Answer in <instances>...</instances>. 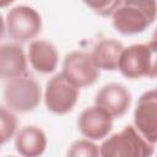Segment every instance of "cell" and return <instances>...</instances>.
Instances as JSON below:
<instances>
[{"mask_svg": "<svg viewBox=\"0 0 157 157\" xmlns=\"http://www.w3.org/2000/svg\"><path fill=\"white\" fill-rule=\"evenodd\" d=\"M42 91L39 83L28 75L7 80L4 87L5 105L16 113L33 112L40 103Z\"/></svg>", "mask_w": 157, "mask_h": 157, "instance_id": "obj_3", "label": "cell"}, {"mask_svg": "<svg viewBox=\"0 0 157 157\" xmlns=\"http://www.w3.org/2000/svg\"><path fill=\"white\" fill-rule=\"evenodd\" d=\"M151 40L157 42V27L155 28V31H153V33H152V36H151Z\"/></svg>", "mask_w": 157, "mask_h": 157, "instance_id": "obj_19", "label": "cell"}, {"mask_svg": "<svg viewBox=\"0 0 157 157\" xmlns=\"http://www.w3.org/2000/svg\"><path fill=\"white\" fill-rule=\"evenodd\" d=\"M12 109L6 105L0 108V134H1V145H5L12 137H15L18 126V119Z\"/></svg>", "mask_w": 157, "mask_h": 157, "instance_id": "obj_15", "label": "cell"}, {"mask_svg": "<svg viewBox=\"0 0 157 157\" xmlns=\"http://www.w3.org/2000/svg\"><path fill=\"white\" fill-rule=\"evenodd\" d=\"M103 157H148L155 145L147 141L135 125H126L119 132L107 136L99 146Z\"/></svg>", "mask_w": 157, "mask_h": 157, "instance_id": "obj_2", "label": "cell"}, {"mask_svg": "<svg viewBox=\"0 0 157 157\" xmlns=\"http://www.w3.org/2000/svg\"><path fill=\"white\" fill-rule=\"evenodd\" d=\"M123 0H82V2L91 9L96 15L102 17L112 16Z\"/></svg>", "mask_w": 157, "mask_h": 157, "instance_id": "obj_17", "label": "cell"}, {"mask_svg": "<svg viewBox=\"0 0 157 157\" xmlns=\"http://www.w3.org/2000/svg\"><path fill=\"white\" fill-rule=\"evenodd\" d=\"M77 128L90 140H104L113 129V118L104 109L94 104L81 112L77 119Z\"/></svg>", "mask_w": 157, "mask_h": 157, "instance_id": "obj_10", "label": "cell"}, {"mask_svg": "<svg viewBox=\"0 0 157 157\" xmlns=\"http://www.w3.org/2000/svg\"><path fill=\"white\" fill-rule=\"evenodd\" d=\"M156 18L157 0H123L112 15V25L123 36H135L147 29Z\"/></svg>", "mask_w": 157, "mask_h": 157, "instance_id": "obj_1", "label": "cell"}, {"mask_svg": "<svg viewBox=\"0 0 157 157\" xmlns=\"http://www.w3.org/2000/svg\"><path fill=\"white\" fill-rule=\"evenodd\" d=\"M134 125L151 144H157V88L139 97L134 110Z\"/></svg>", "mask_w": 157, "mask_h": 157, "instance_id": "obj_8", "label": "cell"}, {"mask_svg": "<svg viewBox=\"0 0 157 157\" xmlns=\"http://www.w3.org/2000/svg\"><path fill=\"white\" fill-rule=\"evenodd\" d=\"M118 70L120 74L130 80H139L141 77H150L152 72V50L148 43L132 44L124 48Z\"/></svg>", "mask_w": 157, "mask_h": 157, "instance_id": "obj_7", "label": "cell"}, {"mask_svg": "<svg viewBox=\"0 0 157 157\" xmlns=\"http://www.w3.org/2000/svg\"><path fill=\"white\" fill-rule=\"evenodd\" d=\"M42 27L40 13L27 5H18L10 9L4 20V28L7 36L20 43L34 39L40 33Z\"/></svg>", "mask_w": 157, "mask_h": 157, "instance_id": "obj_4", "label": "cell"}, {"mask_svg": "<svg viewBox=\"0 0 157 157\" xmlns=\"http://www.w3.org/2000/svg\"><path fill=\"white\" fill-rule=\"evenodd\" d=\"M124 48L123 43L114 38H103L94 44L91 56L99 70L114 71L118 70Z\"/></svg>", "mask_w": 157, "mask_h": 157, "instance_id": "obj_14", "label": "cell"}, {"mask_svg": "<svg viewBox=\"0 0 157 157\" xmlns=\"http://www.w3.org/2000/svg\"><path fill=\"white\" fill-rule=\"evenodd\" d=\"M27 58L18 43H5L0 48V75L4 80H11L27 75Z\"/></svg>", "mask_w": 157, "mask_h": 157, "instance_id": "obj_12", "label": "cell"}, {"mask_svg": "<svg viewBox=\"0 0 157 157\" xmlns=\"http://www.w3.org/2000/svg\"><path fill=\"white\" fill-rule=\"evenodd\" d=\"M132 96L130 91L117 82L102 86L94 97V104L104 109L113 119L123 117L130 108Z\"/></svg>", "mask_w": 157, "mask_h": 157, "instance_id": "obj_9", "label": "cell"}, {"mask_svg": "<svg viewBox=\"0 0 157 157\" xmlns=\"http://www.w3.org/2000/svg\"><path fill=\"white\" fill-rule=\"evenodd\" d=\"M16 0H0V6L2 7V9H5V7H7V6H10L11 4H13Z\"/></svg>", "mask_w": 157, "mask_h": 157, "instance_id": "obj_18", "label": "cell"}, {"mask_svg": "<svg viewBox=\"0 0 157 157\" xmlns=\"http://www.w3.org/2000/svg\"><path fill=\"white\" fill-rule=\"evenodd\" d=\"M80 88L60 72L48 80L43 99L49 112L56 115H64L75 108Z\"/></svg>", "mask_w": 157, "mask_h": 157, "instance_id": "obj_5", "label": "cell"}, {"mask_svg": "<svg viewBox=\"0 0 157 157\" xmlns=\"http://www.w3.org/2000/svg\"><path fill=\"white\" fill-rule=\"evenodd\" d=\"M99 71L91 54L85 52H71L66 54L61 66V74L78 88L96 83Z\"/></svg>", "mask_w": 157, "mask_h": 157, "instance_id": "obj_6", "label": "cell"}, {"mask_svg": "<svg viewBox=\"0 0 157 157\" xmlns=\"http://www.w3.org/2000/svg\"><path fill=\"white\" fill-rule=\"evenodd\" d=\"M47 135L37 125H25L15 135V148L25 157H37L47 148Z\"/></svg>", "mask_w": 157, "mask_h": 157, "instance_id": "obj_13", "label": "cell"}, {"mask_svg": "<svg viewBox=\"0 0 157 157\" xmlns=\"http://www.w3.org/2000/svg\"><path fill=\"white\" fill-rule=\"evenodd\" d=\"M28 60L31 66L39 74L47 75L55 71L59 63V53L56 47L44 39H34L29 43Z\"/></svg>", "mask_w": 157, "mask_h": 157, "instance_id": "obj_11", "label": "cell"}, {"mask_svg": "<svg viewBox=\"0 0 157 157\" xmlns=\"http://www.w3.org/2000/svg\"><path fill=\"white\" fill-rule=\"evenodd\" d=\"M66 155L70 157H97L101 156V148L93 140L78 139L70 145Z\"/></svg>", "mask_w": 157, "mask_h": 157, "instance_id": "obj_16", "label": "cell"}]
</instances>
